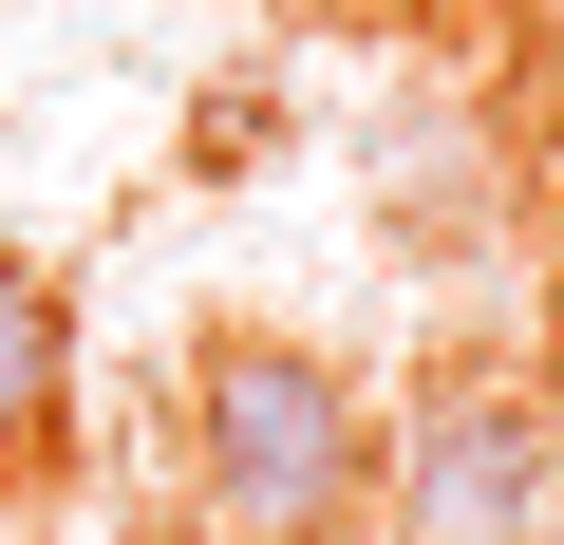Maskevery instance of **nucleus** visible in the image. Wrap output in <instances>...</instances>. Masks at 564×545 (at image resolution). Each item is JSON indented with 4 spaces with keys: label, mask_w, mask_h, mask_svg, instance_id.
Instances as JSON below:
<instances>
[{
    "label": "nucleus",
    "mask_w": 564,
    "mask_h": 545,
    "mask_svg": "<svg viewBox=\"0 0 564 545\" xmlns=\"http://www.w3.org/2000/svg\"><path fill=\"white\" fill-rule=\"evenodd\" d=\"M377 508H395V545H545L564 526V433L508 377H433L414 433H377Z\"/></svg>",
    "instance_id": "2"
},
{
    "label": "nucleus",
    "mask_w": 564,
    "mask_h": 545,
    "mask_svg": "<svg viewBox=\"0 0 564 545\" xmlns=\"http://www.w3.org/2000/svg\"><path fill=\"white\" fill-rule=\"evenodd\" d=\"M76 414V283L57 263H0V489H20Z\"/></svg>",
    "instance_id": "3"
},
{
    "label": "nucleus",
    "mask_w": 564,
    "mask_h": 545,
    "mask_svg": "<svg viewBox=\"0 0 564 545\" xmlns=\"http://www.w3.org/2000/svg\"><path fill=\"white\" fill-rule=\"evenodd\" d=\"M188 470L245 545H321L358 489H377V414L321 339H282V320H226L188 358Z\"/></svg>",
    "instance_id": "1"
}]
</instances>
